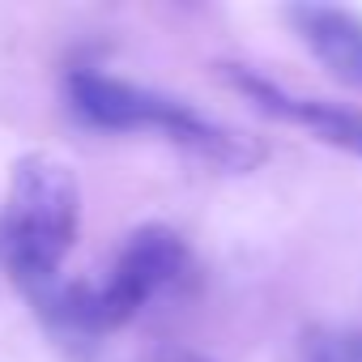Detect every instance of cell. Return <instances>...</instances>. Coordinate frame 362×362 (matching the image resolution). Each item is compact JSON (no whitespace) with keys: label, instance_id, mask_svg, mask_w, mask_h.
<instances>
[{"label":"cell","instance_id":"cell-1","mask_svg":"<svg viewBox=\"0 0 362 362\" xmlns=\"http://www.w3.org/2000/svg\"><path fill=\"white\" fill-rule=\"evenodd\" d=\"M188 277H192V252L184 235L162 222H145L124 239L111 269L98 281L60 277L52 290L35 294L30 307L73 358H90L107 332L132 324L153 298L179 290Z\"/></svg>","mask_w":362,"mask_h":362},{"label":"cell","instance_id":"cell-2","mask_svg":"<svg viewBox=\"0 0 362 362\" xmlns=\"http://www.w3.org/2000/svg\"><path fill=\"white\" fill-rule=\"evenodd\" d=\"M81 230V179L56 153H22L0 201V269L26 294L52 290Z\"/></svg>","mask_w":362,"mask_h":362},{"label":"cell","instance_id":"cell-3","mask_svg":"<svg viewBox=\"0 0 362 362\" xmlns=\"http://www.w3.org/2000/svg\"><path fill=\"white\" fill-rule=\"evenodd\" d=\"M64 98H69V111L86 119L90 128L158 132L170 145L188 149L214 166H226V170H256L264 162V145L256 136L226 128L209 119L205 111H197L192 103L162 94L153 86H136V81H124L98 69H73L64 77Z\"/></svg>","mask_w":362,"mask_h":362},{"label":"cell","instance_id":"cell-4","mask_svg":"<svg viewBox=\"0 0 362 362\" xmlns=\"http://www.w3.org/2000/svg\"><path fill=\"white\" fill-rule=\"evenodd\" d=\"M214 69H218V77H222L235 94H243V103H252L256 111H264V115H273V119H286V124L311 132L315 141L362 158V107L294 94V90L277 86L273 77L247 69V64H214Z\"/></svg>","mask_w":362,"mask_h":362},{"label":"cell","instance_id":"cell-5","mask_svg":"<svg viewBox=\"0 0 362 362\" xmlns=\"http://www.w3.org/2000/svg\"><path fill=\"white\" fill-rule=\"evenodd\" d=\"M286 22L332 81L362 94V18L337 5H290Z\"/></svg>","mask_w":362,"mask_h":362},{"label":"cell","instance_id":"cell-6","mask_svg":"<svg viewBox=\"0 0 362 362\" xmlns=\"http://www.w3.org/2000/svg\"><path fill=\"white\" fill-rule=\"evenodd\" d=\"M294 362H362V328L311 324L298 332Z\"/></svg>","mask_w":362,"mask_h":362},{"label":"cell","instance_id":"cell-7","mask_svg":"<svg viewBox=\"0 0 362 362\" xmlns=\"http://www.w3.org/2000/svg\"><path fill=\"white\" fill-rule=\"evenodd\" d=\"M128 362H214L197 349H179V345H158V349H145V354H132Z\"/></svg>","mask_w":362,"mask_h":362}]
</instances>
